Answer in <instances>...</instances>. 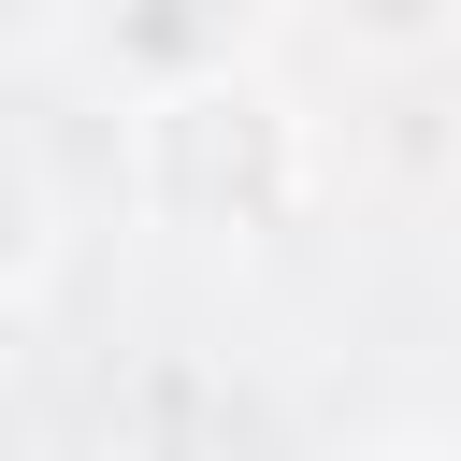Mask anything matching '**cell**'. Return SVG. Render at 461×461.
Masks as SVG:
<instances>
[{"instance_id":"6da1fadb","label":"cell","mask_w":461,"mask_h":461,"mask_svg":"<svg viewBox=\"0 0 461 461\" xmlns=\"http://www.w3.org/2000/svg\"><path fill=\"white\" fill-rule=\"evenodd\" d=\"M43 274V187H29V158H0V288H29Z\"/></svg>"},{"instance_id":"7a4b0ae2","label":"cell","mask_w":461,"mask_h":461,"mask_svg":"<svg viewBox=\"0 0 461 461\" xmlns=\"http://www.w3.org/2000/svg\"><path fill=\"white\" fill-rule=\"evenodd\" d=\"M346 14H360V29H375V43H418V29H447V14H461V0H346Z\"/></svg>"}]
</instances>
